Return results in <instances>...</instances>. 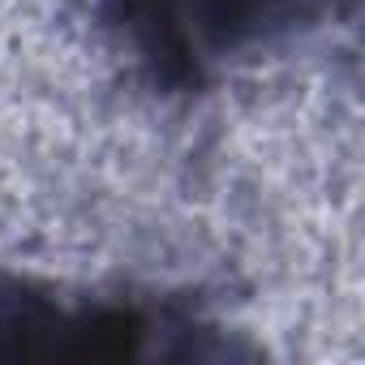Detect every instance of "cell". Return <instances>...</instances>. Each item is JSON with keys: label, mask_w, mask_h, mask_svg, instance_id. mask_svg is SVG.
Returning <instances> with one entry per match:
<instances>
[{"label": "cell", "mask_w": 365, "mask_h": 365, "mask_svg": "<svg viewBox=\"0 0 365 365\" xmlns=\"http://www.w3.org/2000/svg\"><path fill=\"white\" fill-rule=\"evenodd\" d=\"M352 0H95L112 39L168 86H202L322 26Z\"/></svg>", "instance_id": "1"}, {"label": "cell", "mask_w": 365, "mask_h": 365, "mask_svg": "<svg viewBox=\"0 0 365 365\" xmlns=\"http://www.w3.org/2000/svg\"><path fill=\"white\" fill-rule=\"evenodd\" d=\"M185 331L194 327L125 301H61L31 284L0 288V356H168L150 339Z\"/></svg>", "instance_id": "2"}]
</instances>
